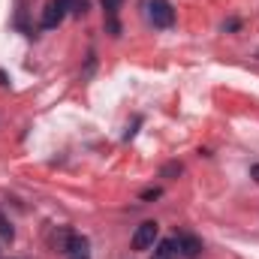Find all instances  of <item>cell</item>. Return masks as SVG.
<instances>
[{
	"label": "cell",
	"mask_w": 259,
	"mask_h": 259,
	"mask_svg": "<svg viewBox=\"0 0 259 259\" xmlns=\"http://www.w3.org/2000/svg\"><path fill=\"white\" fill-rule=\"evenodd\" d=\"M145 15L154 27H172L175 24V9L169 0H145Z\"/></svg>",
	"instance_id": "cell-1"
},
{
	"label": "cell",
	"mask_w": 259,
	"mask_h": 259,
	"mask_svg": "<svg viewBox=\"0 0 259 259\" xmlns=\"http://www.w3.org/2000/svg\"><path fill=\"white\" fill-rule=\"evenodd\" d=\"M72 3H75V0H49V3H46V12H42V21H39V24H42L46 30H55V27H58V24L66 18V12L72 9Z\"/></svg>",
	"instance_id": "cell-2"
},
{
	"label": "cell",
	"mask_w": 259,
	"mask_h": 259,
	"mask_svg": "<svg viewBox=\"0 0 259 259\" xmlns=\"http://www.w3.org/2000/svg\"><path fill=\"white\" fill-rule=\"evenodd\" d=\"M64 256L66 259H91V244L84 235L78 232H69L66 235V244H64Z\"/></svg>",
	"instance_id": "cell-3"
},
{
	"label": "cell",
	"mask_w": 259,
	"mask_h": 259,
	"mask_svg": "<svg viewBox=\"0 0 259 259\" xmlns=\"http://www.w3.org/2000/svg\"><path fill=\"white\" fill-rule=\"evenodd\" d=\"M157 232H160V226H157L154 220L142 223V226L136 229V235H133V250H148V247H154V241H157Z\"/></svg>",
	"instance_id": "cell-4"
},
{
	"label": "cell",
	"mask_w": 259,
	"mask_h": 259,
	"mask_svg": "<svg viewBox=\"0 0 259 259\" xmlns=\"http://www.w3.org/2000/svg\"><path fill=\"white\" fill-rule=\"evenodd\" d=\"M175 247H178L181 256H187V259H196L199 253H202V241H199L196 235H190V232L175 235Z\"/></svg>",
	"instance_id": "cell-5"
},
{
	"label": "cell",
	"mask_w": 259,
	"mask_h": 259,
	"mask_svg": "<svg viewBox=\"0 0 259 259\" xmlns=\"http://www.w3.org/2000/svg\"><path fill=\"white\" fill-rule=\"evenodd\" d=\"M178 247H175V238H166V241H160L157 244V250H154V259H178Z\"/></svg>",
	"instance_id": "cell-6"
},
{
	"label": "cell",
	"mask_w": 259,
	"mask_h": 259,
	"mask_svg": "<svg viewBox=\"0 0 259 259\" xmlns=\"http://www.w3.org/2000/svg\"><path fill=\"white\" fill-rule=\"evenodd\" d=\"M0 238H6V241H12L15 238V229H12V223L6 220V214L0 211Z\"/></svg>",
	"instance_id": "cell-7"
},
{
	"label": "cell",
	"mask_w": 259,
	"mask_h": 259,
	"mask_svg": "<svg viewBox=\"0 0 259 259\" xmlns=\"http://www.w3.org/2000/svg\"><path fill=\"white\" fill-rule=\"evenodd\" d=\"M175 172H181V166H178V163H172V166H166V169H163V175H175Z\"/></svg>",
	"instance_id": "cell-8"
},
{
	"label": "cell",
	"mask_w": 259,
	"mask_h": 259,
	"mask_svg": "<svg viewBox=\"0 0 259 259\" xmlns=\"http://www.w3.org/2000/svg\"><path fill=\"white\" fill-rule=\"evenodd\" d=\"M157 196H160V190L154 187V190H145V193H142V199H157Z\"/></svg>",
	"instance_id": "cell-9"
},
{
	"label": "cell",
	"mask_w": 259,
	"mask_h": 259,
	"mask_svg": "<svg viewBox=\"0 0 259 259\" xmlns=\"http://www.w3.org/2000/svg\"><path fill=\"white\" fill-rule=\"evenodd\" d=\"M250 178L259 184V163H253V166H250Z\"/></svg>",
	"instance_id": "cell-10"
},
{
	"label": "cell",
	"mask_w": 259,
	"mask_h": 259,
	"mask_svg": "<svg viewBox=\"0 0 259 259\" xmlns=\"http://www.w3.org/2000/svg\"><path fill=\"white\" fill-rule=\"evenodd\" d=\"M0 84H3V88L9 84V78H6V72H3V69H0Z\"/></svg>",
	"instance_id": "cell-11"
}]
</instances>
